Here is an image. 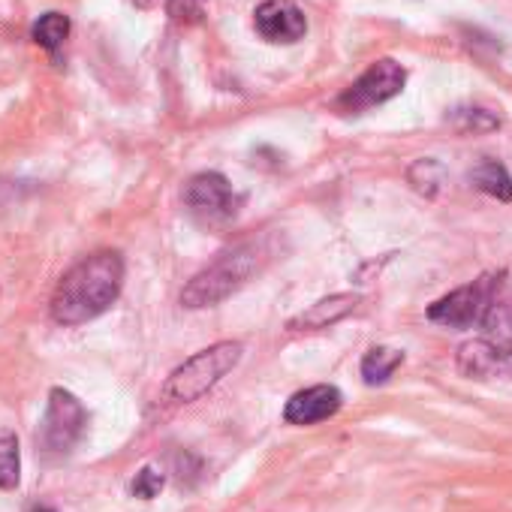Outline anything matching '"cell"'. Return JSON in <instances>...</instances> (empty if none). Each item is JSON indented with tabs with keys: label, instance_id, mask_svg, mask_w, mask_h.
<instances>
[{
	"label": "cell",
	"instance_id": "obj_1",
	"mask_svg": "<svg viewBox=\"0 0 512 512\" xmlns=\"http://www.w3.org/2000/svg\"><path fill=\"white\" fill-rule=\"evenodd\" d=\"M124 287V260L115 250H100L76 263L55 287L52 317L61 326H82L106 314Z\"/></svg>",
	"mask_w": 512,
	"mask_h": 512
},
{
	"label": "cell",
	"instance_id": "obj_2",
	"mask_svg": "<svg viewBox=\"0 0 512 512\" xmlns=\"http://www.w3.org/2000/svg\"><path fill=\"white\" fill-rule=\"evenodd\" d=\"M272 260L269 238H250L235 244L232 250H223L217 260L202 269L181 293V305L196 311V308H211L223 299H229L235 290H241L256 272Z\"/></svg>",
	"mask_w": 512,
	"mask_h": 512
},
{
	"label": "cell",
	"instance_id": "obj_3",
	"mask_svg": "<svg viewBox=\"0 0 512 512\" xmlns=\"http://www.w3.org/2000/svg\"><path fill=\"white\" fill-rule=\"evenodd\" d=\"M241 353H244V347L238 341H220V344L190 356L181 368L172 371L163 395L175 404L199 401L205 392H211L241 362Z\"/></svg>",
	"mask_w": 512,
	"mask_h": 512
},
{
	"label": "cell",
	"instance_id": "obj_4",
	"mask_svg": "<svg viewBox=\"0 0 512 512\" xmlns=\"http://www.w3.org/2000/svg\"><path fill=\"white\" fill-rule=\"evenodd\" d=\"M85 425H88V413H85L82 401L67 389H52L46 416L37 431V446L43 449V455L61 458L79 443Z\"/></svg>",
	"mask_w": 512,
	"mask_h": 512
},
{
	"label": "cell",
	"instance_id": "obj_5",
	"mask_svg": "<svg viewBox=\"0 0 512 512\" xmlns=\"http://www.w3.org/2000/svg\"><path fill=\"white\" fill-rule=\"evenodd\" d=\"M404 82H407L404 67L395 64V61H389V58H383V61L371 64V67H368V70L341 94L338 106H341L344 112H365V109H374V106L392 100L395 94H401Z\"/></svg>",
	"mask_w": 512,
	"mask_h": 512
},
{
	"label": "cell",
	"instance_id": "obj_6",
	"mask_svg": "<svg viewBox=\"0 0 512 512\" xmlns=\"http://www.w3.org/2000/svg\"><path fill=\"white\" fill-rule=\"evenodd\" d=\"M494 278H479L476 284H467L443 299H437L428 308V320L449 326V329H470L482 320V311L488 305V293H491Z\"/></svg>",
	"mask_w": 512,
	"mask_h": 512
},
{
	"label": "cell",
	"instance_id": "obj_7",
	"mask_svg": "<svg viewBox=\"0 0 512 512\" xmlns=\"http://www.w3.org/2000/svg\"><path fill=\"white\" fill-rule=\"evenodd\" d=\"M184 205L205 220H229L238 211V196L220 172H199L184 187Z\"/></svg>",
	"mask_w": 512,
	"mask_h": 512
},
{
	"label": "cell",
	"instance_id": "obj_8",
	"mask_svg": "<svg viewBox=\"0 0 512 512\" xmlns=\"http://www.w3.org/2000/svg\"><path fill=\"white\" fill-rule=\"evenodd\" d=\"M253 25L256 34L275 46L299 43L308 31L305 13L296 4H290V0H266V4H260L253 13Z\"/></svg>",
	"mask_w": 512,
	"mask_h": 512
},
{
	"label": "cell",
	"instance_id": "obj_9",
	"mask_svg": "<svg viewBox=\"0 0 512 512\" xmlns=\"http://www.w3.org/2000/svg\"><path fill=\"white\" fill-rule=\"evenodd\" d=\"M479 326L488 344H494L503 353H512V275L494 278Z\"/></svg>",
	"mask_w": 512,
	"mask_h": 512
},
{
	"label": "cell",
	"instance_id": "obj_10",
	"mask_svg": "<svg viewBox=\"0 0 512 512\" xmlns=\"http://www.w3.org/2000/svg\"><path fill=\"white\" fill-rule=\"evenodd\" d=\"M341 404H344V395L338 392V386L320 383V386L296 392L284 407V419L290 425H317L323 419H332L341 410Z\"/></svg>",
	"mask_w": 512,
	"mask_h": 512
},
{
	"label": "cell",
	"instance_id": "obj_11",
	"mask_svg": "<svg viewBox=\"0 0 512 512\" xmlns=\"http://www.w3.org/2000/svg\"><path fill=\"white\" fill-rule=\"evenodd\" d=\"M356 296H332V299H323L317 305H311L296 323L293 329H326L338 320H344L353 308H356Z\"/></svg>",
	"mask_w": 512,
	"mask_h": 512
},
{
	"label": "cell",
	"instance_id": "obj_12",
	"mask_svg": "<svg viewBox=\"0 0 512 512\" xmlns=\"http://www.w3.org/2000/svg\"><path fill=\"white\" fill-rule=\"evenodd\" d=\"M470 184H473L476 190L494 196V199H503V202L512 199V175H509L506 166L497 163V160H488V157L479 160V163L470 169Z\"/></svg>",
	"mask_w": 512,
	"mask_h": 512
},
{
	"label": "cell",
	"instance_id": "obj_13",
	"mask_svg": "<svg viewBox=\"0 0 512 512\" xmlns=\"http://www.w3.org/2000/svg\"><path fill=\"white\" fill-rule=\"evenodd\" d=\"M22 479V449L19 437L10 428H0V488L13 491Z\"/></svg>",
	"mask_w": 512,
	"mask_h": 512
},
{
	"label": "cell",
	"instance_id": "obj_14",
	"mask_svg": "<svg viewBox=\"0 0 512 512\" xmlns=\"http://www.w3.org/2000/svg\"><path fill=\"white\" fill-rule=\"evenodd\" d=\"M404 362V353L401 350H392V347H374L365 353L362 359V377L368 386H377V383H386Z\"/></svg>",
	"mask_w": 512,
	"mask_h": 512
},
{
	"label": "cell",
	"instance_id": "obj_15",
	"mask_svg": "<svg viewBox=\"0 0 512 512\" xmlns=\"http://www.w3.org/2000/svg\"><path fill=\"white\" fill-rule=\"evenodd\" d=\"M70 37V19L61 16V13H46L37 25H34V40L37 46L49 49V52H58Z\"/></svg>",
	"mask_w": 512,
	"mask_h": 512
},
{
	"label": "cell",
	"instance_id": "obj_16",
	"mask_svg": "<svg viewBox=\"0 0 512 512\" xmlns=\"http://www.w3.org/2000/svg\"><path fill=\"white\" fill-rule=\"evenodd\" d=\"M452 121H455V127L461 130V133H479V130H494V127H500V121L491 115V112H482V109H455V115H452Z\"/></svg>",
	"mask_w": 512,
	"mask_h": 512
},
{
	"label": "cell",
	"instance_id": "obj_17",
	"mask_svg": "<svg viewBox=\"0 0 512 512\" xmlns=\"http://www.w3.org/2000/svg\"><path fill=\"white\" fill-rule=\"evenodd\" d=\"M163 491V473H157L154 467H142L133 479V494L142 500H151Z\"/></svg>",
	"mask_w": 512,
	"mask_h": 512
},
{
	"label": "cell",
	"instance_id": "obj_18",
	"mask_svg": "<svg viewBox=\"0 0 512 512\" xmlns=\"http://www.w3.org/2000/svg\"><path fill=\"white\" fill-rule=\"evenodd\" d=\"M166 13L181 25H193L202 19V0H169Z\"/></svg>",
	"mask_w": 512,
	"mask_h": 512
}]
</instances>
